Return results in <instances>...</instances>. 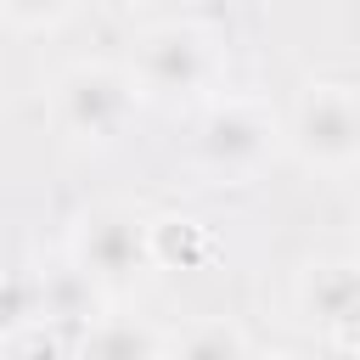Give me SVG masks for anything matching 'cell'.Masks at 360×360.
<instances>
[{"label": "cell", "instance_id": "obj_13", "mask_svg": "<svg viewBox=\"0 0 360 360\" xmlns=\"http://www.w3.org/2000/svg\"><path fill=\"white\" fill-rule=\"evenodd\" d=\"M101 6H112V11H141V6H152V0H101Z\"/></svg>", "mask_w": 360, "mask_h": 360}, {"label": "cell", "instance_id": "obj_4", "mask_svg": "<svg viewBox=\"0 0 360 360\" xmlns=\"http://www.w3.org/2000/svg\"><path fill=\"white\" fill-rule=\"evenodd\" d=\"M141 112V90L118 62H68L51 79V118L79 146H112L129 135Z\"/></svg>", "mask_w": 360, "mask_h": 360}, {"label": "cell", "instance_id": "obj_1", "mask_svg": "<svg viewBox=\"0 0 360 360\" xmlns=\"http://www.w3.org/2000/svg\"><path fill=\"white\" fill-rule=\"evenodd\" d=\"M124 68H129L141 101H202V96H214V84L225 73V45L214 28L174 17V22H152L135 39Z\"/></svg>", "mask_w": 360, "mask_h": 360}, {"label": "cell", "instance_id": "obj_14", "mask_svg": "<svg viewBox=\"0 0 360 360\" xmlns=\"http://www.w3.org/2000/svg\"><path fill=\"white\" fill-rule=\"evenodd\" d=\"M253 360H298L292 349H270V354H253Z\"/></svg>", "mask_w": 360, "mask_h": 360}, {"label": "cell", "instance_id": "obj_12", "mask_svg": "<svg viewBox=\"0 0 360 360\" xmlns=\"http://www.w3.org/2000/svg\"><path fill=\"white\" fill-rule=\"evenodd\" d=\"M79 11V0H0V17L22 34H51Z\"/></svg>", "mask_w": 360, "mask_h": 360}, {"label": "cell", "instance_id": "obj_10", "mask_svg": "<svg viewBox=\"0 0 360 360\" xmlns=\"http://www.w3.org/2000/svg\"><path fill=\"white\" fill-rule=\"evenodd\" d=\"M146 248H152V270H191L208 259V225L186 214H158L146 219Z\"/></svg>", "mask_w": 360, "mask_h": 360}, {"label": "cell", "instance_id": "obj_3", "mask_svg": "<svg viewBox=\"0 0 360 360\" xmlns=\"http://www.w3.org/2000/svg\"><path fill=\"white\" fill-rule=\"evenodd\" d=\"M276 152H281V118L253 96H214L191 129V163L219 186L259 180Z\"/></svg>", "mask_w": 360, "mask_h": 360}, {"label": "cell", "instance_id": "obj_6", "mask_svg": "<svg viewBox=\"0 0 360 360\" xmlns=\"http://www.w3.org/2000/svg\"><path fill=\"white\" fill-rule=\"evenodd\" d=\"M292 304L304 315V326L332 343V349H354L360 338V264L349 253H315L304 259L298 281H292Z\"/></svg>", "mask_w": 360, "mask_h": 360}, {"label": "cell", "instance_id": "obj_2", "mask_svg": "<svg viewBox=\"0 0 360 360\" xmlns=\"http://www.w3.org/2000/svg\"><path fill=\"white\" fill-rule=\"evenodd\" d=\"M281 152L309 174L343 180L360 163V101L349 79H309L281 118Z\"/></svg>", "mask_w": 360, "mask_h": 360}, {"label": "cell", "instance_id": "obj_8", "mask_svg": "<svg viewBox=\"0 0 360 360\" xmlns=\"http://www.w3.org/2000/svg\"><path fill=\"white\" fill-rule=\"evenodd\" d=\"M79 360H163V332L146 315L107 304L90 326H79Z\"/></svg>", "mask_w": 360, "mask_h": 360}, {"label": "cell", "instance_id": "obj_5", "mask_svg": "<svg viewBox=\"0 0 360 360\" xmlns=\"http://www.w3.org/2000/svg\"><path fill=\"white\" fill-rule=\"evenodd\" d=\"M79 270H90L112 298L129 292L141 276H152V248H146V214L135 202H90L62 248Z\"/></svg>", "mask_w": 360, "mask_h": 360}, {"label": "cell", "instance_id": "obj_9", "mask_svg": "<svg viewBox=\"0 0 360 360\" xmlns=\"http://www.w3.org/2000/svg\"><path fill=\"white\" fill-rule=\"evenodd\" d=\"M163 360H253V343L236 321L202 315V321L180 326L174 338H163Z\"/></svg>", "mask_w": 360, "mask_h": 360}, {"label": "cell", "instance_id": "obj_11", "mask_svg": "<svg viewBox=\"0 0 360 360\" xmlns=\"http://www.w3.org/2000/svg\"><path fill=\"white\" fill-rule=\"evenodd\" d=\"M39 326V287L34 270H0V343Z\"/></svg>", "mask_w": 360, "mask_h": 360}, {"label": "cell", "instance_id": "obj_7", "mask_svg": "<svg viewBox=\"0 0 360 360\" xmlns=\"http://www.w3.org/2000/svg\"><path fill=\"white\" fill-rule=\"evenodd\" d=\"M34 287H39V321H56V326H90L112 304V292L90 270H79L68 253H56L51 264H39Z\"/></svg>", "mask_w": 360, "mask_h": 360}]
</instances>
